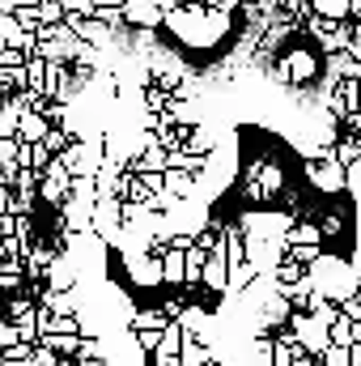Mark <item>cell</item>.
<instances>
[{"mask_svg":"<svg viewBox=\"0 0 361 366\" xmlns=\"http://www.w3.org/2000/svg\"><path fill=\"white\" fill-rule=\"evenodd\" d=\"M93 200H77V196H68L64 204H60V226L68 230V234H90L93 230Z\"/></svg>","mask_w":361,"mask_h":366,"instance_id":"obj_5","label":"cell"},{"mask_svg":"<svg viewBox=\"0 0 361 366\" xmlns=\"http://www.w3.org/2000/svg\"><path fill=\"white\" fill-rule=\"evenodd\" d=\"M323 64H327V56H323L319 47L298 43V47H289V51L272 64V77H276L280 86H310V81H319Z\"/></svg>","mask_w":361,"mask_h":366,"instance_id":"obj_2","label":"cell"},{"mask_svg":"<svg viewBox=\"0 0 361 366\" xmlns=\"http://www.w3.org/2000/svg\"><path fill=\"white\" fill-rule=\"evenodd\" d=\"M132 328H166L171 324V315L162 311V307H145V311H132V320H128Z\"/></svg>","mask_w":361,"mask_h":366,"instance_id":"obj_11","label":"cell"},{"mask_svg":"<svg viewBox=\"0 0 361 366\" xmlns=\"http://www.w3.org/2000/svg\"><path fill=\"white\" fill-rule=\"evenodd\" d=\"M30 64V51L26 47H4L0 43V69H26Z\"/></svg>","mask_w":361,"mask_h":366,"instance_id":"obj_13","label":"cell"},{"mask_svg":"<svg viewBox=\"0 0 361 366\" xmlns=\"http://www.w3.org/2000/svg\"><path fill=\"white\" fill-rule=\"evenodd\" d=\"M162 277H166V285L171 290H183L187 285V252L183 247H162Z\"/></svg>","mask_w":361,"mask_h":366,"instance_id":"obj_8","label":"cell"},{"mask_svg":"<svg viewBox=\"0 0 361 366\" xmlns=\"http://www.w3.org/2000/svg\"><path fill=\"white\" fill-rule=\"evenodd\" d=\"M353 21H361V0H353Z\"/></svg>","mask_w":361,"mask_h":366,"instance_id":"obj_20","label":"cell"},{"mask_svg":"<svg viewBox=\"0 0 361 366\" xmlns=\"http://www.w3.org/2000/svg\"><path fill=\"white\" fill-rule=\"evenodd\" d=\"M349 77H361V60L345 47V51H327V64H323V81H349Z\"/></svg>","mask_w":361,"mask_h":366,"instance_id":"obj_6","label":"cell"},{"mask_svg":"<svg viewBox=\"0 0 361 366\" xmlns=\"http://www.w3.org/2000/svg\"><path fill=\"white\" fill-rule=\"evenodd\" d=\"M21 4H39V0H0V13H13V9H21Z\"/></svg>","mask_w":361,"mask_h":366,"instance_id":"obj_17","label":"cell"},{"mask_svg":"<svg viewBox=\"0 0 361 366\" xmlns=\"http://www.w3.org/2000/svg\"><path fill=\"white\" fill-rule=\"evenodd\" d=\"M208 366H225V362H221V358H213V362H208Z\"/></svg>","mask_w":361,"mask_h":366,"instance_id":"obj_21","label":"cell"},{"mask_svg":"<svg viewBox=\"0 0 361 366\" xmlns=\"http://www.w3.org/2000/svg\"><path fill=\"white\" fill-rule=\"evenodd\" d=\"M340 311H345L349 320H361V294H353V298H345V302H340Z\"/></svg>","mask_w":361,"mask_h":366,"instance_id":"obj_16","label":"cell"},{"mask_svg":"<svg viewBox=\"0 0 361 366\" xmlns=\"http://www.w3.org/2000/svg\"><path fill=\"white\" fill-rule=\"evenodd\" d=\"M51 128H56V124H51V115H47V111L26 107V111H21V124H17V137H21V141H43Z\"/></svg>","mask_w":361,"mask_h":366,"instance_id":"obj_9","label":"cell"},{"mask_svg":"<svg viewBox=\"0 0 361 366\" xmlns=\"http://www.w3.org/2000/svg\"><path fill=\"white\" fill-rule=\"evenodd\" d=\"M208 4H217V9H225V13H238L243 0H208Z\"/></svg>","mask_w":361,"mask_h":366,"instance_id":"obj_18","label":"cell"},{"mask_svg":"<svg viewBox=\"0 0 361 366\" xmlns=\"http://www.w3.org/2000/svg\"><path fill=\"white\" fill-rule=\"evenodd\" d=\"M293 243H315V247H323L327 234H323V226H319L315 217H298V222L289 226V247H293Z\"/></svg>","mask_w":361,"mask_h":366,"instance_id":"obj_10","label":"cell"},{"mask_svg":"<svg viewBox=\"0 0 361 366\" xmlns=\"http://www.w3.org/2000/svg\"><path fill=\"white\" fill-rule=\"evenodd\" d=\"M306 277H310V285L315 290H323L327 298H336V302H345V298H353L361 294V273L349 264V260H340V256H319L315 264H306Z\"/></svg>","mask_w":361,"mask_h":366,"instance_id":"obj_1","label":"cell"},{"mask_svg":"<svg viewBox=\"0 0 361 366\" xmlns=\"http://www.w3.org/2000/svg\"><path fill=\"white\" fill-rule=\"evenodd\" d=\"M128 171H136V175H166L171 171V149L166 145H149L145 154H136L128 162Z\"/></svg>","mask_w":361,"mask_h":366,"instance_id":"obj_7","label":"cell"},{"mask_svg":"<svg viewBox=\"0 0 361 366\" xmlns=\"http://www.w3.org/2000/svg\"><path fill=\"white\" fill-rule=\"evenodd\" d=\"M276 285H293V281H302V277H306V264H302V260H298V256H285V260H280V269H276Z\"/></svg>","mask_w":361,"mask_h":366,"instance_id":"obj_12","label":"cell"},{"mask_svg":"<svg viewBox=\"0 0 361 366\" xmlns=\"http://www.w3.org/2000/svg\"><path fill=\"white\" fill-rule=\"evenodd\" d=\"M315 217H319V226H323L327 239H336V234L345 230V217H340V213H315Z\"/></svg>","mask_w":361,"mask_h":366,"instance_id":"obj_14","label":"cell"},{"mask_svg":"<svg viewBox=\"0 0 361 366\" xmlns=\"http://www.w3.org/2000/svg\"><path fill=\"white\" fill-rule=\"evenodd\" d=\"M289 328L302 337L306 354H323V350L332 345V320H323V315H315V311H293V315H289Z\"/></svg>","mask_w":361,"mask_h":366,"instance_id":"obj_4","label":"cell"},{"mask_svg":"<svg viewBox=\"0 0 361 366\" xmlns=\"http://www.w3.org/2000/svg\"><path fill=\"white\" fill-rule=\"evenodd\" d=\"M349 51H353V56L361 60V21H357V34H353V43H349Z\"/></svg>","mask_w":361,"mask_h":366,"instance_id":"obj_19","label":"cell"},{"mask_svg":"<svg viewBox=\"0 0 361 366\" xmlns=\"http://www.w3.org/2000/svg\"><path fill=\"white\" fill-rule=\"evenodd\" d=\"M306 183L319 192V196H340L349 183H353V175H349V167L332 154V158H319V162H306Z\"/></svg>","mask_w":361,"mask_h":366,"instance_id":"obj_3","label":"cell"},{"mask_svg":"<svg viewBox=\"0 0 361 366\" xmlns=\"http://www.w3.org/2000/svg\"><path fill=\"white\" fill-rule=\"evenodd\" d=\"M162 311H166V315H171V320H179L183 311H187V298H183V294H175V298H171V294H166V298H162Z\"/></svg>","mask_w":361,"mask_h":366,"instance_id":"obj_15","label":"cell"}]
</instances>
